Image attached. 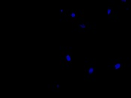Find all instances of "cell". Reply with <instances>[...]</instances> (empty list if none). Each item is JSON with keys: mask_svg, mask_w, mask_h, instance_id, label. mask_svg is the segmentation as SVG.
Returning <instances> with one entry per match:
<instances>
[{"mask_svg": "<svg viewBox=\"0 0 131 98\" xmlns=\"http://www.w3.org/2000/svg\"><path fill=\"white\" fill-rule=\"evenodd\" d=\"M48 88L50 90H52L55 94L59 93L60 92V87H59V82H53L52 84H49Z\"/></svg>", "mask_w": 131, "mask_h": 98, "instance_id": "52a82bcc", "label": "cell"}, {"mask_svg": "<svg viewBox=\"0 0 131 98\" xmlns=\"http://www.w3.org/2000/svg\"><path fill=\"white\" fill-rule=\"evenodd\" d=\"M85 14L83 10H77L72 9L69 10L67 17L64 20V22H71V23H78L84 19Z\"/></svg>", "mask_w": 131, "mask_h": 98, "instance_id": "277c9868", "label": "cell"}, {"mask_svg": "<svg viewBox=\"0 0 131 98\" xmlns=\"http://www.w3.org/2000/svg\"><path fill=\"white\" fill-rule=\"evenodd\" d=\"M69 12V10H67V9H61L60 10L59 12V18H60L61 21H63L65 19V17H67L68 14Z\"/></svg>", "mask_w": 131, "mask_h": 98, "instance_id": "ba28073f", "label": "cell"}, {"mask_svg": "<svg viewBox=\"0 0 131 98\" xmlns=\"http://www.w3.org/2000/svg\"><path fill=\"white\" fill-rule=\"evenodd\" d=\"M108 69L111 70H122L126 68L124 60L120 58H113L108 60Z\"/></svg>", "mask_w": 131, "mask_h": 98, "instance_id": "5b68a950", "label": "cell"}, {"mask_svg": "<svg viewBox=\"0 0 131 98\" xmlns=\"http://www.w3.org/2000/svg\"><path fill=\"white\" fill-rule=\"evenodd\" d=\"M71 28L73 30H76L80 33H89L94 32L95 30V26L94 25V23L88 22L85 20H81L78 23H74L72 24Z\"/></svg>", "mask_w": 131, "mask_h": 98, "instance_id": "3957f363", "label": "cell"}, {"mask_svg": "<svg viewBox=\"0 0 131 98\" xmlns=\"http://www.w3.org/2000/svg\"><path fill=\"white\" fill-rule=\"evenodd\" d=\"M128 10H131V0H128Z\"/></svg>", "mask_w": 131, "mask_h": 98, "instance_id": "30bf717a", "label": "cell"}, {"mask_svg": "<svg viewBox=\"0 0 131 98\" xmlns=\"http://www.w3.org/2000/svg\"><path fill=\"white\" fill-rule=\"evenodd\" d=\"M119 2H120L121 9L128 10V0H120Z\"/></svg>", "mask_w": 131, "mask_h": 98, "instance_id": "9c48e42d", "label": "cell"}, {"mask_svg": "<svg viewBox=\"0 0 131 98\" xmlns=\"http://www.w3.org/2000/svg\"><path fill=\"white\" fill-rule=\"evenodd\" d=\"M72 49L71 47H61L59 64L61 70H68L72 66Z\"/></svg>", "mask_w": 131, "mask_h": 98, "instance_id": "6da1fadb", "label": "cell"}, {"mask_svg": "<svg viewBox=\"0 0 131 98\" xmlns=\"http://www.w3.org/2000/svg\"><path fill=\"white\" fill-rule=\"evenodd\" d=\"M96 77V59L88 58L84 63L83 79L85 82H91Z\"/></svg>", "mask_w": 131, "mask_h": 98, "instance_id": "7a4b0ae2", "label": "cell"}, {"mask_svg": "<svg viewBox=\"0 0 131 98\" xmlns=\"http://www.w3.org/2000/svg\"><path fill=\"white\" fill-rule=\"evenodd\" d=\"M107 17L111 22H118L120 20V12L112 4H108L107 6Z\"/></svg>", "mask_w": 131, "mask_h": 98, "instance_id": "8992f818", "label": "cell"}]
</instances>
